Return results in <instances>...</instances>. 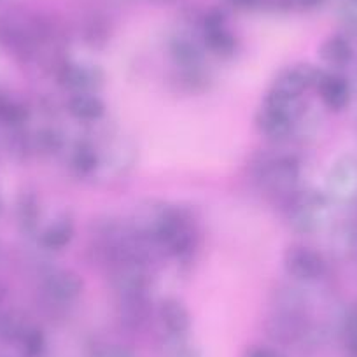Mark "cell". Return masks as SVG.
I'll return each instance as SVG.
<instances>
[{"label": "cell", "instance_id": "1", "mask_svg": "<svg viewBox=\"0 0 357 357\" xmlns=\"http://www.w3.org/2000/svg\"><path fill=\"white\" fill-rule=\"evenodd\" d=\"M286 200V218L294 231L308 235L321 228L329 208V197L326 191H294Z\"/></svg>", "mask_w": 357, "mask_h": 357}, {"label": "cell", "instance_id": "2", "mask_svg": "<svg viewBox=\"0 0 357 357\" xmlns=\"http://www.w3.org/2000/svg\"><path fill=\"white\" fill-rule=\"evenodd\" d=\"M301 163L294 154H275L268 156L257 165L256 178L261 188L272 195L291 197L296 191Z\"/></svg>", "mask_w": 357, "mask_h": 357}, {"label": "cell", "instance_id": "3", "mask_svg": "<svg viewBox=\"0 0 357 357\" xmlns=\"http://www.w3.org/2000/svg\"><path fill=\"white\" fill-rule=\"evenodd\" d=\"M264 331L268 338L279 345H296L310 333V321L303 310L277 308L272 315H268Z\"/></svg>", "mask_w": 357, "mask_h": 357}, {"label": "cell", "instance_id": "4", "mask_svg": "<svg viewBox=\"0 0 357 357\" xmlns=\"http://www.w3.org/2000/svg\"><path fill=\"white\" fill-rule=\"evenodd\" d=\"M284 270L298 282H315L326 275L328 263L319 250L294 243L284 252Z\"/></svg>", "mask_w": 357, "mask_h": 357}, {"label": "cell", "instance_id": "5", "mask_svg": "<svg viewBox=\"0 0 357 357\" xmlns=\"http://www.w3.org/2000/svg\"><path fill=\"white\" fill-rule=\"evenodd\" d=\"M58 82L72 93H95L105 82V72L98 65L65 61L56 74Z\"/></svg>", "mask_w": 357, "mask_h": 357}, {"label": "cell", "instance_id": "6", "mask_svg": "<svg viewBox=\"0 0 357 357\" xmlns=\"http://www.w3.org/2000/svg\"><path fill=\"white\" fill-rule=\"evenodd\" d=\"M204 29V46L211 53L218 54V56L229 58L235 54L236 46V37L226 26V15L219 9H212L207 13L202 23Z\"/></svg>", "mask_w": 357, "mask_h": 357}, {"label": "cell", "instance_id": "7", "mask_svg": "<svg viewBox=\"0 0 357 357\" xmlns=\"http://www.w3.org/2000/svg\"><path fill=\"white\" fill-rule=\"evenodd\" d=\"M321 68L310 63H296L284 68L273 81L272 89L282 91V93L291 95V97L301 98L308 89L315 88L322 75Z\"/></svg>", "mask_w": 357, "mask_h": 357}, {"label": "cell", "instance_id": "8", "mask_svg": "<svg viewBox=\"0 0 357 357\" xmlns=\"http://www.w3.org/2000/svg\"><path fill=\"white\" fill-rule=\"evenodd\" d=\"M335 200H357V158L343 156L335 163L328 175V193Z\"/></svg>", "mask_w": 357, "mask_h": 357}, {"label": "cell", "instance_id": "9", "mask_svg": "<svg viewBox=\"0 0 357 357\" xmlns=\"http://www.w3.org/2000/svg\"><path fill=\"white\" fill-rule=\"evenodd\" d=\"M111 286L118 296L147 294L151 287V275L147 266L133 263H116L111 273Z\"/></svg>", "mask_w": 357, "mask_h": 357}, {"label": "cell", "instance_id": "10", "mask_svg": "<svg viewBox=\"0 0 357 357\" xmlns=\"http://www.w3.org/2000/svg\"><path fill=\"white\" fill-rule=\"evenodd\" d=\"M315 89H317L322 104L329 111L342 112L349 107L352 89H350V82L345 75L338 74V72H322Z\"/></svg>", "mask_w": 357, "mask_h": 357}, {"label": "cell", "instance_id": "11", "mask_svg": "<svg viewBox=\"0 0 357 357\" xmlns=\"http://www.w3.org/2000/svg\"><path fill=\"white\" fill-rule=\"evenodd\" d=\"M44 289H46L47 296L51 300L58 301V303H70V301L77 300L84 291V280L74 270H67V268H60V270H53L50 275L44 280Z\"/></svg>", "mask_w": 357, "mask_h": 357}, {"label": "cell", "instance_id": "12", "mask_svg": "<svg viewBox=\"0 0 357 357\" xmlns=\"http://www.w3.org/2000/svg\"><path fill=\"white\" fill-rule=\"evenodd\" d=\"M254 123H256L257 132L266 137V139L286 140L293 133L296 119L263 104V107L257 111L256 118H254Z\"/></svg>", "mask_w": 357, "mask_h": 357}, {"label": "cell", "instance_id": "13", "mask_svg": "<svg viewBox=\"0 0 357 357\" xmlns=\"http://www.w3.org/2000/svg\"><path fill=\"white\" fill-rule=\"evenodd\" d=\"M151 314H153V301L149 293L118 298V319L125 328L140 329L147 324Z\"/></svg>", "mask_w": 357, "mask_h": 357}, {"label": "cell", "instance_id": "14", "mask_svg": "<svg viewBox=\"0 0 357 357\" xmlns=\"http://www.w3.org/2000/svg\"><path fill=\"white\" fill-rule=\"evenodd\" d=\"M158 317L168 335H188L191 329V314L177 298H165L158 307Z\"/></svg>", "mask_w": 357, "mask_h": 357}, {"label": "cell", "instance_id": "15", "mask_svg": "<svg viewBox=\"0 0 357 357\" xmlns=\"http://www.w3.org/2000/svg\"><path fill=\"white\" fill-rule=\"evenodd\" d=\"M205 46L198 44L197 40L191 39L190 36H174L168 43V51L170 56L178 67L183 70H190V68H200L204 67L205 58Z\"/></svg>", "mask_w": 357, "mask_h": 357}, {"label": "cell", "instance_id": "16", "mask_svg": "<svg viewBox=\"0 0 357 357\" xmlns=\"http://www.w3.org/2000/svg\"><path fill=\"white\" fill-rule=\"evenodd\" d=\"M67 112L77 121L95 123L104 118L105 102L97 93H74L67 102Z\"/></svg>", "mask_w": 357, "mask_h": 357}, {"label": "cell", "instance_id": "17", "mask_svg": "<svg viewBox=\"0 0 357 357\" xmlns=\"http://www.w3.org/2000/svg\"><path fill=\"white\" fill-rule=\"evenodd\" d=\"M319 58L322 63L333 68H343L354 60V47L350 39L342 33L328 37L319 47Z\"/></svg>", "mask_w": 357, "mask_h": 357}, {"label": "cell", "instance_id": "18", "mask_svg": "<svg viewBox=\"0 0 357 357\" xmlns=\"http://www.w3.org/2000/svg\"><path fill=\"white\" fill-rule=\"evenodd\" d=\"M75 222L70 215H61L40 233V245L47 250H61L74 240Z\"/></svg>", "mask_w": 357, "mask_h": 357}, {"label": "cell", "instance_id": "19", "mask_svg": "<svg viewBox=\"0 0 357 357\" xmlns=\"http://www.w3.org/2000/svg\"><path fill=\"white\" fill-rule=\"evenodd\" d=\"M100 165V156L98 151L89 140H81L75 144L74 151L70 154V167L77 175L88 177V175L95 174V170Z\"/></svg>", "mask_w": 357, "mask_h": 357}, {"label": "cell", "instance_id": "20", "mask_svg": "<svg viewBox=\"0 0 357 357\" xmlns=\"http://www.w3.org/2000/svg\"><path fill=\"white\" fill-rule=\"evenodd\" d=\"M160 357H202V349L188 335H165L158 343Z\"/></svg>", "mask_w": 357, "mask_h": 357}, {"label": "cell", "instance_id": "21", "mask_svg": "<svg viewBox=\"0 0 357 357\" xmlns=\"http://www.w3.org/2000/svg\"><path fill=\"white\" fill-rule=\"evenodd\" d=\"M18 222L23 231H33L40 219V202L36 193L25 191L18 200Z\"/></svg>", "mask_w": 357, "mask_h": 357}, {"label": "cell", "instance_id": "22", "mask_svg": "<svg viewBox=\"0 0 357 357\" xmlns=\"http://www.w3.org/2000/svg\"><path fill=\"white\" fill-rule=\"evenodd\" d=\"M63 147V135L54 128H40L32 135V149L40 156H56Z\"/></svg>", "mask_w": 357, "mask_h": 357}, {"label": "cell", "instance_id": "23", "mask_svg": "<svg viewBox=\"0 0 357 357\" xmlns=\"http://www.w3.org/2000/svg\"><path fill=\"white\" fill-rule=\"evenodd\" d=\"M30 118V111L22 102L13 100L8 97H0V123L18 128L25 125Z\"/></svg>", "mask_w": 357, "mask_h": 357}, {"label": "cell", "instance_id": "24", "mask_svg": "<svg viewBox=\"0 0 357 357\" xmlns=\"http://www.w3.org/2000/svg\"><path fill=\"white\" fill-rule=\"evenodd\" d=\"M342 36L347 39H357V0H342L336 9Z\"/></svg>", "mask_w": 357, "mask_h": 357}, {"label": "cell", "instance_id": "25", "mask_svg": "<svg viewBox=\"0 0 357 357\" xmlns=\"http://www.w3.org/2000/svg\"><path fill=\"white\" fill-rule=\"evenodd\" d=\"M20 343H22V350L26 357H40L46 350V335L43 329L30 326L23 331Z\"/></svg>", "mask_w": 357, "mask_h": 357}, {"label": "cell", "instance_id": "26", "mask_svg": "<svg viewBox=\"0 0 357 357\" xmlns=\"http://www.w3.org/2000/svg\"><path fill=\"white\" fill-rule=\"evenodd\" d=\"M343 338L349 357H357V301L343 315Z\"/></svg>", "mask_w": 357, "mask_h": 357}, {"label": "cell", "instance_id": "27", "mask_svg": "<svg viewBox=\"0 0 357 357\" xmlns=\"http://www.w3.org/2000/svg\"><path fill=\"white\" fill-rule=\"evenodd\" d=\"M26 328L29 326L23 324V321L16 314H11V312L0 314V340H20Z\"/></svg>", "mask_w": 357, "mask_h": 357}, {"label": "cell", "instance_id": "28", "mask_svg": "<svg viewBox=\"0 0 357 357\" xmlns=\"http://www.w3.org/2000/svg\"><path fill=\"white\" fill-rule=\"evenodd\" d=\"M89 357H137L130 347L121 343H97L89 350Z\"/></svg>", "mask_w": 357, "mask_h": 357}, {"label": "cell", "instance_id": "29", "mask_svg": "<svg viewBox=\"0 0 357 357\" xmlns=\"http://www.w3.org/2000/svg\"><path fill=\"white\" fill-rule=\"evenodd\" d=\"M243 357H286L280 350L272 349V347L266 345H254L250 349H247L245 356Z\"/></svg>", "mask_w": 357, "mask_h": 357}, {"label": "cell", "instance_id": "30", "mask_svg": "<svg viewBox=\"0 0 357 357\" xmlns=\"http://www.w3.org/2000/svg\"><path fill=\"white\" fill-rule=\"evenodd\" d=\"M229 4L236 9H245V11H252V9H263L270 8L272 0H228Z\"/></svg>", "mask_w": 357, "mask_h": 357}, {"label": "cell", "instance_id": "31", "mask_svg": "<svg viewBox=\"0 0 357 357\" xmlns=\"http://www.w3.org/2000/svg\"><path fill=\"white\" fill-rule=\"evenodd\" d=\"M326 0H289L291 8L301 9V11H314L324 6Z\"/></svg>", "mask_w": 357, "mask_h": 357}]
</instances>
